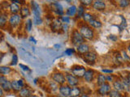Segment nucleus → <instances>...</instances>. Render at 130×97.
I'll return each mask as SVG.
<instances>
[{
  "mask_svg": "<svg viewBox=\"0 0 130 97\" xmlns=\"http://www.w3.org/2000/svg\"><path fill=\"white\" fill-rule=\"evenodd\" d=\"M31 9L34 13V22L36 25H40L42 23V19L41 17V11L40 6L38 3H37L35 1H31Z\"/></svg>",
  "mask_w": 130,
  "mask_h": 97,
  "instance_id": "f257e3e1",
  "label": "nucleus"
},
{
  "mask_svg": "<svg viewBox=\"0 0 130 97\" xmlns=\"http://www.w3.org/2000/svg\"><path fill=\"white\" fill-rule=\"evenodd\" d=\"M79 32L81 36L84 37V39L91 40L94 38V31L88 24H82L81 26H80Z\"/></svg>",
  "mask_w": 130,
  "mask_h": 97,
  "instance_id": "f03ea898",
  "label": "nucleus"
},
{
  "mask_svg": "<svg viewBox=\"0 0 130 97\" xmlns=\"http://www.w3.org/2000/svg\"><path fill=\"white\" fill-rule=\"evenodd\" d=\"M71 43L73 44L74 46H78L80 44L85 43V39L81 34L80 33L79 30L74 29L72 32V35H71Z\"/></svg>",
  "mask_w": 130,
  "mask_h": 97,
  "instance_id": "7ed1b4c3",
  "label": "nucleus"
},
{
  "mask_svg": "<svg viewBox=\"0 0 130 97\" xmlns=\"http://www.w3.org/2000/svg\"><path fill=\"white\" fill-rule=\"evenodd\" d=\"M83 60L85 61V63H87L89 65H93L95 63L96 60L98 58V55L95 52L93 51H89L87 54H85L83 55Z\"/></svg>",
  "mask_w": 130,
  "mask_h": 97,
  "instance_id": "20e7f679",
  "label": "nucleus"
},
{
  "mask_svg": "<svg viewBox=\"0 0 130 97\" xmlns=\"http://www.w3.org/2000/svg\"><path fill=\"white\" fill-rule=\"evenodd\" d=\"M51 78L53 81L59 85H63L66 83V79H65V75L61 72H55L54 74H52Z\"/></svg>",
  "mask_w": 130,
  "mask_h": 97,
  "instance_id": "39448f33",
  "label": "nucleus"
},
{
  "mask_svg": "<svg viewBox=\"0 0 130 97\" xmlns=\"http://www.w3.org/2000/svg\"><path fill=\"white\" fill-rule=\"evenodd\" d=\"M85 71H86V70H85V68L82 66H74L71 69L72 75L76 76V78H78V79L83 78Z\"/></svg>",
  "mask_w": 130,
  "mask_h": 97,
  "instance_id": "423d86ee",
  "label": "nucleus"
},
{
  "mask_svg": "<svg viewBox=\"0 0 130 97\" xmlns=\"http://www.w3.org/2000/svg\"><path fill=\"white\" fill-rule=\"evenodd\" d=\"M65 79H66V83L69 87H77L80 83V80L78 78H76L72 74H66L65 75Z\"/></svg>",
  "mask_w": 130,
  "mask_h": 97,
  "instance_id": "0eeeda50",
  "label": "nucleus"
},
{
  "mask_svg": "<svg viewBox=\"0 0 130 97\" xmlns=\"http://www.w3.org/2000/svg\"><path fill=\"white\" fill-rule=\"evenodd\" d=\"M21 21H22V18L20 17V14L11 15L10 16L9 19H8V24H9V26L11 28H15L20 25Z\"/></svg>",
  "mask_w": 130,
  "mask_h": 97,
  "instance_id": "6e6552de",
  "label": "nucleus"
},
{
  "mask_svg": "<svg viewBox=\"0 0 130 97\" xmlns=\"http://www.w3.org/2000/svg\"><path fill=\"white\" fill-rule=\"evenodd\" d=\"M111 90V84L108 83H106L103 85H101V86H99V87L98 88V90H97V93H98V95L100 96H105L108 95L109 91Z\"/></svg>",
  "mask_w": 130,
  "mask_h": 97,
  "instance_id": "1a4fd4ad",
  "label": "nucleus"
},
{
  "mask_svg": "<svg viewBox=\"0 0 130 97\" xmlns=\"http://www.w3.org/2000/svg\"><path fill=\"white\" fill-rule=\"evenodd\" d=\"M71 87H69L68 84L61 85L59 87V95L63 97H69L71 95Z\"/></svg>",
  "mask_w": 130,
  "mask_h": 97,
  "instance_id": "9d476101",
  "label": "nucleus"
},
{
  "mask_svg": "<svg viewBox=\"0 0 130 97\" xmlns=\"http://www.w3.org/2000/svg\"><path fill=\"white\" fill-rule=\"evenodd\" d=\"M51 29L55 32H58L59 30L62 29V27H63V23L61 22V20L59 18H55V19H53L52 21H51Z\"/></svg>",
  "mask_w": 130,
  "mask_h": 97,
  "instance_id": "9b49d317",
  "label": "nucleus"
},
{
  "mask_svg": "<svg viewBox=\"0 0 130 97\" xmlns=\"http://www.w3.org/2000/svg\"><path fill=\"white\" fill-rule=\"evenodd\" d=\"M51 6L53 7V11H54L55 13L59 15V16H63V13H64V11H63V8L62 7V5L58 3V2H55L51 4Z\"/></svg>",
  "mask_w": 130,
  "mask_h": 97,
  "instance_id": "f8f14e48",
  "label": "nucleus"
},
{
  "mask_svg": "<svg viewBox=\"0 0 130 97\" xmlns=\"http://www.w3.org/2000/svg\"><path fill=\"white\" fill-rule=\"evenodd\" d=\"M92 6L93 10L98 11H102L106 9V3L104 1H101V0H96V1L93 2Z\"/></svg>",
  "mask_w": 130,
  "mask_h": 97,
  "instance_id": "ddd939ff",
  "label": "nucleus"
},
{
  "mask_svg": "<svg viewBox=\"0 0 130 97\" xmlns=\"http://www.w3.org/2000/svg\"><path fill=\"white\" fill-rule=\"evenodd\" d=\"M90 51V47H89V44H85V43H83L80 44L76 47V52L77 54H79L80 55H84L85 54H87Z\"/></svg>",
  "mask_w": 130,
  "mask_h": 97,
  "instance_id": "4468645a",
  "label": "nucleus"
},
{
  "mask_svg": "<svg viewBox=\"0 0 130 97\" xmlns=\"http://www.w3.org/2000/svg\"><path fill=\"white\" fill-rule=\"evenodd\" d=\"M20 15L22 19L27 18L28 16L30 15V8L26 5H23L22 7H20Z\"/></svg>",
  "mask_w": 130,
  "mask_h": 97,
  "instance_id": "2eb2a0df",
  "label": "nucleus"
},
{
  "mask_svg": "<svg viewBox=\"0 0 130 97\" xmlns=\"http://www.w3.org/2000/svg\"><path fill=\"white\" fill-rule=\"evenodd\" d=\"M8 22V14L7 12L3 11L0 15V28H5Z\"/></svg>",
  "mask_w": 130,
  "mask_h": 97,
  "instance_id": "dca6fc26",
  "label": "nucleus"
},
{
  "mask_svg": "<svg viewBox=\"0 0 130 97\" xmlns=\"http://www.w3.org/2000/svg\"><path fill=\"white\" fill-rule=\"evenodd\" d=\"M83 78L88 83L93 82V79H94V71H93V70H91V69H89V70H87L86 71H85Z\"/></svg>",
  "mask_w": 130,
  "mask_h": 97,
  "instance_id": "f3484780",
  "label": "nucleus"
},
{
  "mask_svg": "<svg viewBox=\"0 0 130 97\" xmlns=\"http://www.w3.org/2000/svg\"><path fill=\"white\" fill-rule=\"evenodd\" d=\"M19 97H31L32 95V91L28 87H23L19 91Z\"/></svg>",
  "mask_w": 130,
  "mask_h": 97,
  "instance_id": "a211bd4d",
  "label": "nucleus"
},
{
  "mask_svg": "<svg viewBox=\"0 0 130 97\" xmlns=\"http://www.w3.org/2000/svg\"><path fill=\"white\" fill-rule=\"evenodd\" d=\"M8 9H9V12L11 15H16L20 12V7L18 5V4L11 3H10L9 8H8Z\"/></svg>",
  "mask_w": 130,
  "mask_h": 97,
  "instance_id": "6ab92c4d",
  "label": "nucleus"
},
{
  "mask_svg": "<svg viewBox=\"0 0 130 97\" xmlns=\"http://www.w3.org/2000/svg\"><path fill=\"white\" fill-rule=\"evenodd\" d=\"M76 12H77V7H76L75 5H72L67 9L66 15L68 16L69 18L73 17V16H75L76 15Z\"/></svg>",
  "mask_w": 130,
  "mask_h": 97,
  "instance_id": "aec40b11",
  "label": "nucleus"
},
{
  "mask_svg": "<svg viewBox=\"0 0 130 97\" xmlns=\"http://www.w3.org/2000/svg\"><path fill=\"white\" fill-rule=\"evenodd\" d=\"M112 86L114 87V89L116 91H118L119 92H122L124 91V88H123V84H122V81L121 80H115L112 83Z\"/></svg>",
  "mask_w": 130,
  "mask_h": 97,
  "instance_id": "412c9836",
  "label": "nucleus"
},
{
  "mask_svg": "<svg viewBox=\"0 0 130 97\" xmlns=\"http://www.w3.org/2000/svg\"><path fill=\"white\" fill-rule=\"evenodd\" d=\"M81 95V89L80 87H73L71 88V95L72 97H80Z\"/></svg>",
  "mask_w": 130,
  "mask_h": 97,
  "instance_id": "4be33fe9",
  "label": "nucleus"
},
{
  "mask_svg": "<svg viewBox=\"0 0 130 97\" xmlns=\"http://www.w3.org/2000/svg\"><path fill=\"white\" fill-rule=\"evenodd\" d=\"M0 87H2L3 90L5 92H10L12 89H11V83L10 81L7 80L6 82H4L3 83H2L0 85Z\"/></svg>",
  "mask_w": 130,
  "mask_h": 97,
  "instance_id": "5701e85b",
  "label": "nucleus"
},
{
  "mask_svg": "<svg viewBox=\"0 0 130 97\" xmlns=\"http://www.w3.org/2000/svg\"><path fill=\"white\" fill-rule=\"evenodd\" d=\"M89 25L92 28H102V26H103V24H102L101 21H99V20H98V19H93L91 20L90 22L89 23Z\"/></svg>",
  "mask_w": 130,
  "mask_h": 97,
  "instance_id": "b1692460",
  "label": "nucleus"
},
{
  "mask_svg": "<svg viewBox=\"0 0 130 97\" xmlns=\"http://www.w3.org/2000/svg\"><path fill=\"white\" fill-rule=\"evenodd\" d=\"M82 19L84 20L85 22L89 23V22L91 21V20L94 19V16H93V14L89 13V12H85V13L82 16Z\"/></svg>",
  "mask_w": 130,
  "mask_h": 97,
  "instance_id": "393cba45",
  "label": "nucleus"
},
{
  "mask_svg": "<svg viewBox=\"0 0 130 97\" xmlns=\"http://www.w3.org/2000/svg\"><path fill=\"white\" fill-rule=\"evenodd\" d=\"M11 89L15 92H19L20 90L22 89V87L20 86L19 83H18V81L17 80H13L11 82Z\"/></svg>",
  "mask_w": 130,
  "mask_h": 97,
  "instance_id": "a878e982",
  "label": "nucleus"
},
{
  "mask_svg": "<svg viewBox=\"0 0 130 97\" xmlns=\"http://www.w3.org/2000/svg\"><path fill=\"white\" fill-rule=\"evenodd\" d=\"M107 83V80H106V76L103 74H99L98 75L97 78V85L98 86H101L104 83Z\"/></svg>",
  "mask_w": 130,
  "mask_h": 97,
  "instance_id": "bb28decb",
  "label": "nucleus"
},
{
  "mask_svg": "<svg viewBox=\"0 0 130 97\" xmlns=\"http://www.w3.org/2000/svg\"><path fill=\"white\" fill-rule=\"evenodd\" d=\"M11 72V69L8 66H0V75H7Z\"/></svg>",
  "mask_w": 130,
  "mask_h": 97,
  "instance_id": "cd10ccee",
  "label": "nucleus"
},
{
  "mask_svg": "<svg viewBox=\"0 0 130 97\" xmlns=\"http://www.w3.org/2000/svg\"><path fill=\"white\" fill-rule=\"evenodd\" d=\"M85 13V7L82 5H80L78 7H77V12H76L77 17L79 19L82 18V16Z\"/></svg>",
  "mask_w": 130,
  "mask_h": 97,
  "instance_id": "c85d7f7f",
  "label": "nucleus"
},
{
  "mask_svg": "<svg viewBox=\"0 0 130 97\" xmlns=\"http://www.w3.org/2000/svg\"><path fill=\"white\" fill-rule=\"evenodd\" d=\"M108 97H121V93L118 91L115 90V89H111L108 93Z\"/></svg>",
  "mask_w": 130,
  "mask_h": 97,
  "instance_id": "c756f323",
  "label": "nucleus"
},
{
  "mask_svg": "<svg viewBox=\"0 0 130 97\" xmlns=\"http://www.w3.org/2000/svg\"><path fill=\"white\" fill-rule=\"evenodd\" d=\"M130 4V2L128 1V0H120L119 1V6L121 7V8H125L129 6Z\"/></svg>",
  "mask_w": 130,
  "mask_h": 97,
  "instance_id": "7c9ffc66",
  "label": "nucleus"
},
{
  "mask_svg": "<svg viewBox=\"0 0 130 97\" xmlns=\"http://www.w3.org/2000/svg\"><path fill=\"white\" fill-rule=\"evenodd\" d=\"M32 28V20L31 19H28L25 23V28L27 29V32H30Z\"/></svg>",
  "mask_w": 130,
  "mask_h": 97,
  "instance_id": "2f4dec72",
  "label": "nucleus"
},
{
  "mask_svg": "<svg viewBox=\"0 0 130 97\" xmlns=\"http://www.w3.org/2000/svg\"><path fill=\"white\" fill-rule=\"evenodd\" d=\"M75 53H76L75 48H67V50L64 51L63 54H66V55H68V56H71V55H72L73 54H75Z\"/></svg>",
  "mask_w": 130,
  "mask_h": 97,
  "instance_id": "473e14b6",
  "label": "nucleus"
},
{
  "mask_svg": "<svg viewBox=\"0 0 130 97\" xmlns=\"http://www.w3.org/2000/svg\"><path fill=\"white\" fill-rule=\"evenodd\" d=\"M80 5L84 6L85 7H87V6L91 5V4H93L92 0H81V1H80Z\"/></svg>",
  "mask_w": 130,
  "mask_h": 97,
  "instance_id": "72a5a7b5",
  "label": "nucleus"
},
{
  "mask_svg": "<svg viewBox=\"0 0 130 97\" xmlns=\"http://www.w3.org/2000/svg\"><path fill=\"white\" fill-rule=\"evenodd\" d=\"M17 63H18V57H17V55L14 54L13 55H12V58H11V66H15Z\"/></svg>",
  "mask_w": 130,
  "mask_h": 97,
  "instance_id": "f704fd0d",
  "label": "nucleus"
},
{
  "mask_svg": "<svg viewBox=\"0 0 130 97\" xmlns=\"http://www.w3.org/2000/svg\"><path fill=\"white\" fill-rule=\"evenodd\" d=\"M60 20L62 23H65V24H68L69 22H70V18L67 15H63V16H61Z\"/></svg>",
  "mask_w": 130,
  "mask_h": 97,
  "instance_id": "c9c22d12",
  "label": "nucleus"
},
{
  "mask_svg": "<svg viewBox=\"0 0 130 97\" xmlns=\"http://www.w3.org/2000/svg\"><path fill=\"white\" fill-rule=\"evenodd\" d=\"M121 57L123 58V60H128V61H130V57L128 54H126V52L125 51H122V55Z\"/></svg>",
  "mask_w": 130,
  "mask_h": 97,
  "instance_id": "e433bc0d",
  "label": "nucleus"
},
{
  "mask_svg": "<svg viewBox=\"0 0 130 97\" xmlns=\"http://www.w3.org/2000/svg\"><path fill=\"white\" fill-rule=\"evenodd\" d=\"M106 80H107V82H108V83H113L114 81H115L114 80V76L111 75H108L107 76H106Z\"/></svg>",
  "mask_w": 130,
  "mask_h": 97,
  "instance_id": "4c0bfd02",
  "label": "nucleus"
},
{
  "mask_svg": "<svg viewBox=\"0 0 130 97\" xmlns=\"http://www.w3.org/2000/svg\"><path fill=\"white\" fill-rule=\"evenodd\" d=\"M20 66L21 67V69L24 71H30V69L28 68V66H24V65H23V64H20Z\"/></svg>",
  "mask_w": 130,
  "mask_h": 97,
  "instance_id": "58836bf2",
  "label": "nucleus"
},
{
  "mask_svg": "<svg viewBox=\"0 0 130 97\" xmlns=\"http://www.w3.org/2000/svg\"><path fill=\"white\" fill-rule=\"evenodd\" d=\"M102 72L106 73V74H111V73H113V70H111V69H103Z\"/></svg>",
  "mask_w": 130,
  "mask_h": 97,
  "instance_id": "ea45409f",
  "label": "nucleus"
},
{
  "mask_svg": "<svg viewBox=\"0 0 130 97\" xmlns=\"http://www.w3.org/2000/svg\"><path fill=\"white\" fill-rule=\"evenodd\" d=\"M7 80V79L6 78L5 76H3V75H0V85H1L2 83H3L4 82H6Z\"/></svg>",
  "mask_w": 130,
  "mask_h": 97,
  "instance_id": "a19ab883",
  "label": "nucleus"
},
{
  "mask_svg": "<svg viewBox=\"0 0 130 97\" xmlns=\"http://www.w3.org/2000/svg\"><path fill=\"white\" fill-rule=\"evenodd\" d=\"M109 39L111 40L112 41H116V40H118V37H117L116 36H115V35H110L109 36Z\"/></svg>",
  "mask_w": 130,
  "mask_h": 97,
  "instance_id": "79ce46f5",
  "label": "nucleus"
},
{
  "mask_svg": "<svg viewBox=\"0 0 130 97\" xmlns=\"http://www.w3.org/2000/svg\"><path fill=\"white\" fill-rule=\"evenodd\" d=\"M17 81H18V83H19V85H20V87H21L22 88L24 87V82L23 79H19Z\"/></svg>",
  "mask_w": 130,
  "mask_h": 97,
  "instance_id": "37998d69",
  "label": "nucleus"
},
{
  "mask_svg": "<svg viewBox=\"0 0 130 97\" xmlns=\"http://www.w3.org/2000/svg\"><path fill=\"white\" fill-rule=\"evenodd\" d=\"M4 39V34L3 33L2 31H0V43H1Z\"/></svg>",
  "mask_w": 130,
  "mask_h": 97,
  "instance_id": "c03bdc74",
  "label": "nucleus"
},
{
  "mask_svg": "<svg viewBox=\"0 0 130 97\" xmlns=\"http://www.w3.org/2000/svg\"><path fill=\"white\" fill-rule=\"evenodd\" d=\"M4 96V91L2 89V87H0V97H3Z\"/></svg>",
  "mask_w": 130,
  "mask_h": 97,
  "instance_id": "a18cd8bd",
  "label": "nucleus"
},
{
  "mask_svg": "<svg viewBox=\"0 0 130 97\" xmlns=\"http://www.w3.org/2000/svg\"><path fill=\"white\" fill-rule=\"evenodd\" d=\"M126 79H127V81L128 82V83L130 84V73H128V74L127 77H126Z\"/></svg>",
  "mask_w": 130,
  "mask_h": 97,
  "instance_id": "49530a36",
  "label": "nucleus"
},
{
  "mask_svg": "<svg viewBox=\"0 0 130 97\" xmlns=\"http://www.w3.org/2000/svg\"><path fill=\"white\" fill-rule=\"evenodd\" d=\"M29 40H31V41H34V44H36V43H37L36 40H35L34 37H32V36H30V37H29Z\"/></svg>",
  "mask_w": 130,
  "mask_h": 97,
  "instance_id": "de8ad7c7",
  "label": "nucleus"
},
{
  "mask_svg": "<svg viewBox=\"0 0 130 97\" xmlns=\"http://www.w3.org/2000/svg\"><path fill=\"white\" fill-rule=\"evenodd\" d=\"M80 97H91V96L89 95H88V94H82Z\"/></svg>",
  "mask_w": 130,
  "mask_h": 97,
  "instance_id": "09e8293b",
  "label": "nucleus"
},
{
  "mask_svg": "<svg viewBox=\"0 0 130 97\" xmlns=\"http://www.w3.org/2000/svg\"><path fill=\"white\" fill-rule=\"evenodd\" d=\"M127 50H128V54H129V57H130V44L127 46Z\"/></svg>",
  "mask_w": 130,
  "mask_h": 97,
  "instance_id": "8fccbe9b",
  "label": "nucleus"
},
{
  "mask_svg": "<svg viewBox=\"0 0 130 97\" xmlns=\"http://www.w3.org/2000/svg\"><path fill=\"white\" fill-rule=\"evenodd\" d=\"M31 97H39V96L36 95H32V96H31Z\"/></svg>",
  "mask_w": 130,
  "mask_h": 97,
  "instance_id": "3c124183",
  "label": "nucleus"
},
{
  "mask_svg": "<svg viewBox=\"0 0 130 97\" xmlns=\"http://www.w3.org/2000/svg\"><path fill=\"white\" fill-rule=\"evenodd\" d=\"M55 97H63V96H61V95H56Z\"/></svg>",
  "mask_w": 130,
  "mask_h": 97,
  "instance_id": "603ef678",
  "label": "nucleus"
},
{
  "mask_svg": "<svg viewBox=\"0 0 130 97\" xmlns=\"http://www.w3.org/2000/svg\"><path fill=\"white\" fill-rule=\"evenodd\" d=\"M121 97H128V96H126V95H121Z\"/></svg>",
  "mask_w": 130,
  "mask_h": 97,
  "instance_id": "864d4df0",
  "label": "nucleus"
},
{
  "mask_svg": "<svg viewBox=\"0 0 130 97\" xmlns=\"http://www.w3.org/2000/svg\"><path fill=\"white\" fill-rule=\"evenodd\" d=\"M1 13H2V12H1V11H0V15H1Z\"/></svg>",
  "mask_w": 130,
  "mask_h": 97,
  "instance_id": "5fc2aeb1",
  "label": "nucleus"
},
{
  "mask_svg": "<svg viewBox=\"0 0 130 97\" xmlns=\"http://www.w3.org/2000/svg\"><path fill=\"white\" fill-rule=\"evenodd\" d=\"M69 97H72V96H69Z\"/></svg>",
  "mask_w": 130,
  "mask_h": 97,
  "instance_id": "6e6d98bb",
  "label": "nucleus"
},
{
  "mask_svg": "<svg viewBox=\"0 0 130 97\" xmlns=\"http://www.w3.org/2000/svg\"><path fill=\"white\" fill-rule=\"evenodd\" d=\"M94 97H98V96H94Z\"/></svg>",
  "mask_w": 130,
  "mask_h": 97,
  "instance_id": "4d7b16f0",
  "label": "nucleus"
},
{
  "mask_svg": "<svg viewBox=\"0 0 130 97\" xmlns=\"http://www.w3.org/2000/svg\"><path fill=\"white\" fill-rule=\"evenodd\" d=\"M129 2H130V1H129Z\"/></svg>",
  "mask_w": 130,
  "mask_h": 97,
  "instance_id": "13d9d810",
  "label": "nucleus"
}]
</instances>
